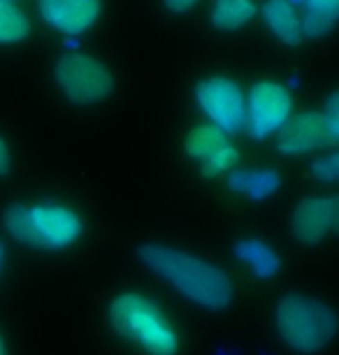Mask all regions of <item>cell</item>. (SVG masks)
I'll list each match as a JSON object with an SVG mask.
<instances>
[{
	"mask_svg": "<svg viewBox=\"0 0 339 355\" xmlns=\"http://www.w3.org/2000/svg\"><path fill=\"white\" fill-rule=\"evenodd\" d=\"M235 256L244 263L258 279H275L281 272V258L275 246L258 237H242L235 244Z\"/></svg>",
	"mask_w": 339,
	"mask_h": 355,
	"instance_id": "12",
	"label": "cell"
},
{
	"mask_svg": "<svg viewBox=\"0 0 339 355\" xmlns=\"http://www.w3.org/2000/svg\"><path fill=\"white\" fill-rule=\"evenodd\" d=\"M101 0H40L44 21L68 37H82L101 17Z\"/></svg>",
	"mask_w": 339,
	"mask_h": 355,
	"instance_id": "9",
	"label": "cell"
},
{
	"mask_svg": "<svg viewBox=\"0 0 339 355\" xmlns=\"http://www.w3.org/2000/svg\"><path fill=\"white\" fill-rule=\"evenodd\" d=\"M3 227L15 242L35 251H68L84 237V218L65 202H12L3 211Z\"/></svg>",
	"mask_w": 339,
	"mask_h": 355,
	"instance_id": "3",
	"label": "cell"
},
{
	"mask_svg": "<svg viewBox=\"0 0 339 355\" xmlns=\"http://www.w3.org/2000/svg\"><path fill=\"white\" fill-rule=\"evenodd\" d=\"M198 0H165V8H168V12H172V15H184V12H189L195 8Z\"/></svg>",
	"mask_w": 339,
	"mask_h": 355,
	"instance_id": "22",
	"label": "cell"
},
{
	"mask_svg": "<svg viewBox=\"0 0 339 355\" xmlns=\"http://www.w3.org/2000/svg\"><path fill=\"white\" fill-rule=\"evenodd\" d=\"M323 119H325V125H328L330 144H337V137H339V96H337V91L330 93L328 105H325V110H323Z\"/></svg>",
	"mask_w": 339,
	"mask_h": 355,
	"instance_id": "20",
	"label": "cell"
},
{
	"mask_svg": "<svg viewBox=\"0 0 339 355\" xmlns=\"http://www.w3.org/2000/svg\"><path fill=\"white\" fill-rule=\"evenodd\" d=\"M263 19L268 28L275 33V37L281 40L284 44L297 46L304 40L300 17L290 0H265Z\"/></svg>",
	"mask_w": 339,
	"mask_h": 355,
	"instance_id": "13",
	"label": "cell"
},
{
	"mask_svg": "<svg viewBox=\"0 0 339 355\" xmlns=\"http://www.w3.org/2000/svg\"><path fill=\"white\" fill-rule=\"evenodd\" d=\"M321 144H330V135H328L323 112L316 110L290 116L284 128L279 130V139H277V149L286 153V156H300V153L318 149Z\"/></svg>",
	"mask_w": 339,
	"mask_h": 355,
	"instance_id": "10",
	"label": "cell"
},
{
	"mask_svg": "<svg viewBox=\"0 0 339 355\" xmlns=\"http://www.w3.org/2000/svg\"><path fill=\"white\" fill-rule=\"evenodd\" d=\"M3 270H5V246L0 242V274H3Z\"/></svg>",
	"mask_w": 339,
	"mask_h": 355,
	"instance_id": "24",
	"label": "cell"
},
{
	"mask_svg": "<svg viewBox=\"0 0 339 355\" xmlns=\"http://www.w3.org/2000/svg\"><path fill=\"white\" fill-rule=\"evenodd\" d=\"M135 258L205 311H225L235 302V284L228 272L198 253L163 242H144L135 249Z\"/></svg>",
	"mask_w": 339,
	"mask_h": 355,
	"instance_id": "1",
	"label": "cell"
},
{
	"mask_svg": "<svg viewBox=\"0 0 339 355\" xmlns=\"http://www.w3.org/2000/svg\"><path fill=\"white\" fill-rule=\"evenodd\" d=\"M311 174L318 179V182H325V184H332L337 182L339 177V156L337 153H330L325 158H318L314 165H311Z\"/></svg>",
	"mask_w": 339,
	"mask_h": 355,
	"instance_id": "19",
	"label": "cell"
},
{
	"mask_svg": "<svg viewBox=\"0 0 339 355\" xmlns=\"http://www.w3.org/2000/svg\"><path fill=\"white\" fill-rule=\"evenodd\" d=\"M225 144H230V142L223 130H218L216 125H211V123H202L189 130V135L184 139V151L189 158L198 160V163H205L211 153L223 149Z\"/></svg>",
	"mask_w": 339,
	"mask_h": 355,
	"instance_id": "16",
	"label": "cell"
},
{
	"mask_svg": "<svg viewBox=\"0 0 339 355\" xmlns=\"http://www.w3.org/2000/svg\"><path fill=\"white\" fill-rule=\"evenodd\" d=\"M54 82L58 91L77 107H93L103 103L116 89L107 65L84 51H65L56 58Z\"/></svg>",
	"mask_w": 339,
	"mask_h": 355,
	"instance_id": "5",
	"label": "cell"
},
{
	"mask_svg": "<svg viewBox=\"0 0 339 355\" xmlns=\"http://www.w3.org/2000/svg\"><path fill=\"white\" fill-rule=\"evenodd\" d=\"M200 112L218 130L237 132L244 125V93L228 77L214 75L195 84L193 89Z\"/></svg>",
	"mask_w": 339,
	"mask_h": 355,
	"instance_id": "7",
	"label": "cell"
},
{
	"mask_svg": "<svg viewBox=\"0 0 339 355\" xmlns=\"http://www.w3.org/2000/svg\"><path fill=\"white\" fill-rule=\"evenodd\" d=\"M10 163H12V153H10V144L8 139L0 135V177L10 172Z\"/></svg>",
	"mask_w": 339,
	"mask_h": 355,
	"instance_id": "21",
	"label": "cell"
},
{
	"mask_svg": "<svg viewBox=\"0 0 339 355\" xmlns=\"http://www.w3.org/2000/svg\"><path fill=\"white\" fill-rule=\"evenodd\" d=\"M288 227L302 246H316L330 239L339 230V198L321 193L302 198L290 211Z\"/></svg>",
	"mask_w": 339,
	"mask_h": 355,
	"instance_id": "8",
	"label": "cell"
},
{
	"mask_svg": "<svg viewBox=\"0 0 339 355\" xmlns=\"http://www.w3.org/2000/svg\"><path fill=\"white\" fill-rule=\"evenodd\" d=\"M0 355H10V346H8V339H5L3 330H0Z\"/></svg>",
	"mask_w": 339,
	"mask_h": 355,
	"instance_id": "23",
	"label": "cell"
},
{
	"mask_svg": "<svg viewBox=\"0 0 339 355\" xmlns=\"http://www.w3.org/2000/svg\"><path fill=\"white\" fill-rule=\"evenodd\" d=\"M107 323L116 337L142 355H179L182 351L177 323L142 291H119L107 304Z\"/></svg>",
	"mask_w": 339,
	"mask_h": 355,
	"instance_id": "2",
	"label": "cell"
},
{
	"mask_svg": "<svg viewBox=\"0 0 339 355\" xmlns=\"http://www.w3.org/2000/svg\"><path fill=\"white\" fill-rule=\"evenodd\" d=\"M31 33V19L15 0H0V44H15Z\"/></svg>",
	"mask_w": 339,
	"mask_h": 355,
	"instance_id": "17",
	"label": "cell"
},
{
	"mask_svg": "<svg viewBox=\"0 0 339 355\" xmlns=\"http://www.w3.org/2000/svg\"><path fill=\"white\" fill-rule=\"evenodd\" d=\"M304 19L302 35L304 37H323L335 28L339 15V0H302Z\"/></svg>",
	"mask_w": 339,
	"mask_h": 355,
	"instance_id": "15",
	"label": "cell"
},
{
	"mask_svg": "<svg viewBox=\"0 0 339 355\" xmlns=\"http://www.w3.org/2000/svg\"><path fill=\"white\" fill-rule=\"evenodd\" d=\"M237 163H239V151L232 144H225L223 149L211 153L205 163H200V172L205 179H216L223 177V174H230L237 167Z\"/></svg>",
	"mask_w": 339,
	"mask_h": 355,
	"instance_id": "18",
	"label": "cell"
},
{
	"mask_svg": "<svg viewBox=\"0 0 339 355\" xmlns=\"http://www.w3.org/2000/svg\"><path fill=\"white\" fill-rule=\"evenodd\" d=\"M272 325L286 348L311 355L332 344L337 334V311L316 295L290 291L277 300Z\"/></svg>",
	"mask_w": 339,
	"mask_h": 355,
	"instance_id": "4",
	"label": "cell"
},
{
	"mask_svg": "<svg viewBox=\"0 0 339 355\" xmlns=\"http://www.w3.org/2000/svg\"><path fill=\"white\" fill-rule=\"evenodd\" d=\"M293 116V98L288 89L272 79H261L244 98V125L254 139L275 135Z\"/></svg>",
	"mask_w": 339,
	"mask_h": 355,
	"instance_id": "6",
	"label": "cell"
},
{
	"mask_svg": "<svg viewBox=\"0 0 339 355\" xmlns=\"http://www.w3.org/2000/svg\"><path fill=\"white\" fill-rule=\"evenodd\" d=\"M256 12L258 8L254 0H214L209 19L216 31L230 33V31L244 28V26L256 17Z\"/></svg>",
	"mask_w": 339,
	"mask_h": 355,
	"instance_id": "14",
	"label": "cell"
},
{
	"mask_svg": "<svg viewBox=\"0 0 339 355\" xmlns=\"http://www.w3.org/2000/svg\"><path fill=\"white\" fill-rule=\"evenodd\" d=\"M281 174L272 167H235L228 174V189L254 202L272 198L281 189Z\"/></svg>",
	"mask_w": 339,
	"mask_h": 355,
	"instance_id": "11",
	"label": "cell"
}]
</instances>
